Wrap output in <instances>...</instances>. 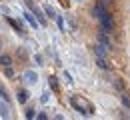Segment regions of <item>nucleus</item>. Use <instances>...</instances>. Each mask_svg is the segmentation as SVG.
I'll return each instance as SVG.
<instances>
[{
	"label": "nucleus",
	"mask_w": 130,
	"mask_h": 120,
	"mask_svg": "<svg viewBox=\"0 0 130 120\" xmlns=\"http://www.w3.org/2000/svg\"><path fill=\"white\" fill-rule=\"evenodd\" d=\"M36 118H38V120H46V118H48V116H46L44 112H40V114H36Z\"/></svg>",
	"instance_id": "22"
},
{
	"label": "nucleus",
	"mask_w": 130,
	"mask_h": 120,
	"mask_svg": "<svg viewBox=\"0 0 130 120\" xmlns=\"http://www.w3.org/2000/svg\"><path fill=\"white\" fill-rule=\"evenodd\" d=\"M96 64H98V68H102V70H108V68H110L108 62H106V56H96Z\"/></svg>",
	"instance_id": "11"
},
{
	"label": "nucleus",
	"mask_w": 130,
	"mask_h": 120,
	"mask_svg": "<svg viewBox=\"0 0 130 120\" xmlns=\"http://www.w3.org/2000/svg\"><path fill=\"white\" fill-rule=\"evenodd\" d=\"M24 116H26V118H28V120H32V118H36V112H34L32 108H28V110H26V114H24Z\"/></svg>",
	"instance_id": "18"
},
{
	"label": "nucleus",
	"mask_w": 130,
	"mask_h": 120,
	"mask_svg": "<svg viewBox=\"0 0 130 120\" xmlns=\"http://www.w3.org/2000/svg\"><path fill=\"white\" fill-rule=\"evenodd\" d=\"M16 100L20 104H26L28 102V92H26V90H18L16 92Z\"/></svg>",
	"instance_id": "10"
},
{
	"label": "nucleus",
	"mask_w": 130,
	"mask_h": 120,
	"mask_svg": "<svg viewBox=\"0 0 130 120\" xmlns=\"http://www.w3.org/2000/svg\"><path fill=\"white\" fill-rule=\"evenodd\" d=\"M60 4H62V6H68V0H60Z\"/></svg>",
	"instance_id": "25"
},
{
	"label": "nucleus",
	"mask_w": 130,
	"mask_h": 120,
	"mask_svg": "<svg viewBox=\"0 0 130 120\" xmlns=\"http://www.w3.org/2000/svg\"><path fill=\"white\" fill-rule=\"evenodd\" d=\"M98 42L110 50V46H112V42H110V32H104V30H100V34H98Z\"/></svg>",
	"instance_id": "4"
},
{
	"label": "nucleus",
	"mask_w": 130,
	"mask_h": 120,
	"mask_svg": "<svg viewBox=\"0 0 130 120\" xmlns=\"http://www.w3.org/2000/svg\"><path fill=\"white\" fill-rule=\"evenodd\" d=\"M22 78H24V82H26V84H36V82H38V74H36L34 70H26Z\"/></svg>",
	"instance_id": "5"
},
{
	"label": "nucleus",
	"mask_w": 130,
	"mask_h": 120,
	"mask_svg": "<svg viewBox=\"0 0 130 120\" xmlns=\"http://www.w3.org/2000/svg\"><path fill=\"white\" fill-rule=\"evenodd\" d=\"M70 106H72L76 112L84 114V116H90V114H94V108H92V104L88 102V100H84V98H78V96H72V98H70Z\"/></svg>",
	"instance_id": "1"
},
{
	"label": "nucleus",
	"mask_w": 130,
	"mask_h": 120,
	"mask_svg": "<svg viewBox=\"0 0 130 120\" xmlns=\"http://www.w3.org/2000/svg\"><path fill=\"white\" fill-rule=\"evenodd\" d=\"M76 2H82V0H76Z\"/></svg>",
	"instance_id": "27"
},
{
	"label": "nucleus",
	"mask_w": 130,
	"mask_h": 120,
	"mask_svg": "<svg viewBox=\"0 0 130 120\" xmlns=\"http://www.w3.org/2000/svg\"><path fill=\"white\" fill-rule=\"evenodd\" d=\"M106 52H108V48H106V46H102L100 42L94 46V54H96V56H106Z\"/></svg>",
	"instance_id": "12"
},
{
	"label": "nucleus",
	"mask_w": 130,
	"mask_h": 120,
	"mask_svg": "<svg viewBox=\"0 0 130 120\" xmlns=\"http://www.w3.org/2000/svg\"><path fill=\"white\" fill-rule=\"evenodd\" d=\"M40 100H42V102H48V100H50V94H48V92H44V94H42V98H40Z\"/></svg>",
	"instance_id": "20"
},
{
	"label": "nucleus",
	"mask_w": 130,
	"mask_h": 120,
	"mask_svg": "<svg viewBox=\"0 0 130 120\" xmlns=\"http://www.w3.org/2000/svg\"><path fill=\"white\" fill-rule=\"evenodd\" d=\"M92 14H94V16L100 20V18L106 14V6H104L102 2H96V4H94V8H92Z\"/></svg>",
	"instance_id": "6"
},
{
	"label": "nucleus",
	"mask_w": 130,
	"mask_h": 120,
	"mask_svg": "<svg viewBox=\"0 0 130 120\" xmlns=\"http://www.w3.org/2000/svg\"><path fill=\"white\" fill-rule=\"evenodd\" d=\"M8 22H10V24H12L14 28H18V34H20V36H24V34H26V32H24V28H22V22H20V20H14L12 16H8Z\"/></svg>",
	"instance_id": "8"
},
{
	"label": "nucleus",
	"mask_w": 130,
	"mask_h": 120,
	"mask_svg": "<svg viewBox=\"0 0 130 120\" xmlns=\"http://www.w3.org/2000/svg\"><path fill=\"white\" fill-rule=\"evenodd\" d=\"M56 22H58V28L64 30V20H62V16H56Z\"/></svg>",
	"instance_id": "19"
},
{
	"label": "nucleus",
	"mask_w": 130,
	"mask_h": 120,
	"mask_svg": "<svg viewBox=\"0 0 130 120\" xmlns=\"http://www.w3.org/2000/svg\"><path fill=\"white\" fill-rule=\"evenodd\" d=\"M122 104L126 108H130V94H122Z\"/></svg>",
	"instance_id": "16"
},
{
	"label": "nucleus",
	"mask_w": 130,
	"mask_h": 120,
	"mask_svg": "<svg viewBox=\"0 0 130 120\" xmlns=\"http://www.w3.org/2000/svg\"><path fill=\"white\" fill-rule=\"evenodd\" d=\"M34 60H36V64H40V66H42V56H40V54H36V56H34Z\"/></svg>",
	"instance_id": "21"
},
{
	"label": "nucleus",
	"mask_w": 130,
	"mask_h": 120,
	"mask_svg": "<svg viewBox=\"0 0 130 120\" xmlns=\"http://www.w3.org/2000/svg\"><path fill=\"white\" fill-rule=\"evenodd\" d=\"M0 116H2V118H8V108H6L4 104H0Z\"/></svg>",
	"instance_id": "15"
},
{
	"label": "nucleus",
	"mask_w": 130,
	"mask_h": 120,
	"mask_svg": "<svg viewBox=\"0 0 130 120\" xmlns=\"http://www.w3.org/2000/svg\"><path fill=\"white\" fill-rule=\"evenodd\" d=\"M44 14H46L48 18H56V12H54L52 6H44Z\"/></svg>",
	"instance_id": "14"
},
{
	"label": "nucleus",
	"mask_w": 130,
	"mask_h": 120,
	"mask_svg": "<svg viewBox=\"0 0 130 120\" xmlns=\"http://www.w3.org/2000/svg\"><path fill=\"white\" fill-rule=\"evenodd\" d=\"M4 74H6L8 78H12V76H14V70H12V66H4Z\"/></svg>",
	"instance_id": "17"
},
{
	"label": "nucleus",
	"mask_w": 130,
	"mask_h": 120,
	"mask_svg": "<svg viewBox=\"0 0 130 120\" xmlns=\"http://www.w3.org/2000/svg\"><path fill=\"white\" fill-rule=\"evenodd\" d=\"M0 98H2L4 102H10V94L6 92V88H4L2 84H0Z\"/></svg>",
	"instance_id": "13"
},
{
	"label": "nucleus",
	"mask_w": 130,
	"mask_h": 120,
	"mask_svg": "<svg viewBox=\"0 0 130 120\" xmlns=\"http://www.w3.org/2000/svg\"><path fill=\"white\" fill-rule=\"evenodd\" d=\"M0 50H2V42H0Z\"/></svg>",
	"instance_id": "26"
},
{
	"label": "nucleus",
	"mask_w": 130,
	"mask_h": 120,
	"mask_svg": "<svg viewBox=\"0 0 130 120\" xmlns=\"http://www.w3.org/2000/svg\"><path fill=\"white\" fill-rule=\"evenodd\" d=\"M100 22H102V30H104V32H110V34H112V30H114V26H116V24H114V18L110 16L108 12H106L104 16L100 18Z\"/></svg>",
	"instance_id": "3"
},
{
	"label": "nucleus",
	"mask_w": 130,
	"mask_h": 120,
	"mask_svg": "<svg viewBox=\"0 0 130 120\" xmlns=\"http://www.w3.org/2000/svg\"><path fill=\"white\" fill-rule=\"evenodd\" d=\"M22 16H24V20H26V22H28V24H30L32 28H38V26H40V24H38V20L34 18V14L30 12V10H26V12L22 14Z\"/></svg>",
	"instance_id": "7"
},
{
	"label": "nucleus",
	"mask_w": 130,
	"mask_h": 120,
	"mask_svg": "<svg viewBox=\"0 0 130 120\" xmlns=\"http://www.w3.org/2000/svg\"><path fill=\"white\" fill-rule=\"evenodd\" d=\"M0 66H12V56L10 54H0Z\"/></svg>",
	"instance_id": "9"
},
{
	"label": "nucleus",
	"mask_w": 130,
	"mask_h": 120,
	"mask_svg": "<svg viewBox=\"0 0 130 120\" xmlns=\"http://www.w3.org/2000/svg\"><path fill=\"white\" fill-rule=\"evenodd\" d=\"M26 6H28V8L32 10V14H34V18L38 20V24H40V26H44V24H46V18L42 16V10L34 6V2H32V0H26Z\"/></svg>",
	"instance_id": "2"
},
{
	"label": "nucleus",
	"mask_w": 130,
	"mask_h": 120,
	"mask_svg": "<svg viewBox=\"0 0 130 120\" xmlns=\"http://www.w3.org/2000/svg\"><path fill=\"white\" fill-rule=\"evenodd\" d=\"M100 2H102V4H104V6H106V4H110V2H112V0H100Z\"/></svg>",
	"instance_id": "24"
},
{
	"label": "nucleus",
	"mask_w": 130,
	"mask_h": 120,
	"mask_svg": "<svg viewBox=\"0 0 130 120\" xmlns=\"http://www.w3.org/2000/svg\"><path fill=\"white\" fill-rule=\"evenodd\" d=\"M50 86H52V90H56V78H50Z\"/></svg>",
	"instance_id": "23"
}]
</instances>
